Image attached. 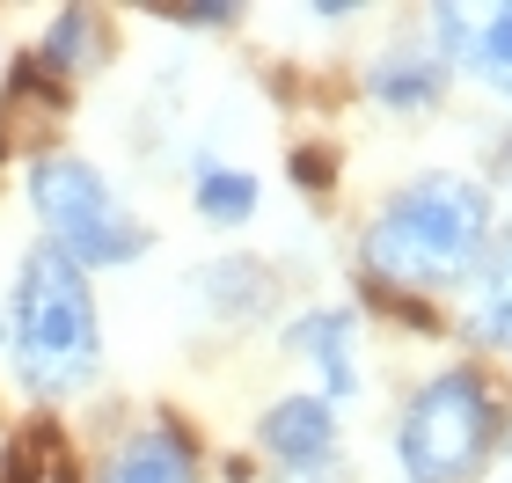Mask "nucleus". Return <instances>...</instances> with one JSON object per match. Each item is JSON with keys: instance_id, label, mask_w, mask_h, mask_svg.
I'll return each mask as SVG.
<instances>
[{"instance_id": "f257e3e1", "label": "nucleus", "mask_w": 512, "mask_h": 483, "mask_svg": "<svg viewBox=\"0 0 512 483\" xmlns=\"http://www.w3.org/2000/svg\"><path fill=\"white\" fill-rule=\"evenodd\" d=\"M491 242V198L469 176H417L366 227V271L403 293L461 286Z\"/></svg>"}, {"instance_id": "f03ea898", "label": "nucleus", "mask_w": 512, "mask_h": 483, "mask_svg": "<svg viewBox=\"0 0 512 483\" xmlns=\"http://www.w3.org/2000/svg\"><path fill=\"white\" fill-rule=\"evenodd\" d=\"M8 352L37 396H66L88 388L103 366V330H96V293H88L81 264H66L52 242L22 257L15 279V315H8Z\"/></svg>"}, {"instance_id": "7ed1b4c3", "label": "nucleus", "mask_w": 512, "mask_h": 483, "mask_svg": "<svg viewBox=\"0 0 512 483\" xmlns=\"http://www.w3.org/2000/svg\"><path fill=\"white\" fill-rule=\"evenodd\" d=\"M498 440V396L476 366H447L410 396L395 425V462L410 483H469Z\"/></svg>"}, {"instance_id": "20e7f679", "label": "nucleus", "mask_w": 512, "mask_h": 483, "mask_svg": "<svg viewBox=\"0 0 512 483\" xmlns=\"http://www.w3.org/2000/svg\"><path fill=\"white\" fill-rule=\"evenodd\" d=\"M30 205H37V220L52 227V249L66 264H132L139 249H147V227H139L125 205L110 198V183L74 154H44L30 169Z\"/></svg>"}, {"instance_id": "39448f33", "label": "nucleus", "mask_w": 512, "mask_h": 483, "mask_svg": "<svg viewBox=\"0 0 512 483\" xmlns=\"http://www.w3.org/2000/svg\"><path fill=\"white\" fill-rule=\"evenodd\" d=\"M264 454L286 476H322L337 462V410L330 396H278L264 410Z\"/></svg>"}, {"instance_id": "423d86ee", "label": "nucleus", "mask_w": 512, "mask_h": 483, "mask_svg": "<svg viewBox=\"0 0 512 483\" xmlns=\"http://www.w3.org/2000/svg\"><path fill=\"white\" fill-rule=\"evenodd\" d=\"M103 483H198V462H191L183 425H169V418L139 425L132 440L103 462Z\"/></svg>"}, {"instance_id": "0eeeda50", "label": "nucleus", "mask_w": 512, "mask_h": 483, "mask_svg": "<svg viewBox=\"0 0 512 483\" xmlns=\"http://www.w3.org/2000/svg\"><path fill=\"white\" fill-rule=\"evenodd\" d=\"M286 344H293L300 359L322 366V388H330V396H352V388H359V366H352V315H344V308L300 315L293 330H286Z\"/></svg>"}, {"instance_id": "6e6552de", "label": "nucleus", "mask_w": 512, "mask_h": 483, "mask_svg": "<svg viewBox=\"0 0 512 483\" xmlns=\"http://www.w3.org/2000/svg\"><path fill=\"white\" fill-rule=\"evenodd\" d=\"M0 483H81L74 454H66V432L52 418L15 425V440L0 447Z\"/></svg>"}, {"instance_id": "1a4fd4ad", "label": "nucleus", "mask_w": 512, "mask_h": 483, "mask_svg": "<svg viewBox=\"0 0 512 483\" xmlns=\"http://www.w3.org/2000/svg\"><path fill=\"white\" fill-rule=\"evenodd\" d=\"M439 88H447V66H439V52H395L374 66V96L388 103V110H425V103H439Z\"/></svg>"}, {"instance_id": "9d476101", "label": "nucleus", "mask_w": 512, "mask_h": 483, "mask_svg": "<svg viewBox=\"0 0 512 483\" xmlns=\"http://www.w3.org/2000/svg\"><path fill=\"white\" fill-rule=\"evenodd\" d=\"M469 330L483 344H512V227H505V242L491 249V264H483V279H476Z\"/></svg>"}, {"instance_id": "9b49d317", "label": "nucleus", "mask_w": 512, "mask_h": 483, "mask_svg": "<svg viewBox=\"0 0 512 483\" xmlns=\"http://www.w3.org/2000/svg\"><path fill=\"white\" fill-rule=\"evenodd\" d=\"M198 213L213 220V227H242V220L256 213V176L205 161V169H198Z\"/></svg>"}, {"instance_id": "f8f14e48", "label": "nucleus", "mask_w": 512, "mask_h": 483, "mask_svg": "<svg viewBox=\"0 0 512 483\" xmlns=\"http://www.w3.org/2000/svg\"><path fill=\"white\" fill-rule=\"evenodd\" d=\"M469 66L498 96H512V8H491V15L469 22Z\"/></svg>"}, {"instance_id": "ddd939ff", "label": "nucleus", "mask_w": 512, "mask_h": 483, "mask_svg": "<svg viewBox=\"0 0 512 483\" xmlns=\"http://www.w3.org/2000/svg\"><path fill=\"white\" fill-rule=\"evenodd\" d=\"M88 59H96V15L66 8L52 22V37H44V66H52V74H74V66H88Z\"/></svg>"}, {"instance_id": "4468645a", "label": "nucleus", "mask_w": 512, "mask_h": 483, "mask_svg": "<svg viewBox=\"0 0 512 483\" xmlns=\"http://www.w3.org/2000/svg\"><path fill=\"white\" fill-rule=\"evenodd\" d=\"M293 176L308 183V191H322V183H330V154H315V147H300L293 154Z\"/></svg>"}, {"instance_id": "2eb2a0df", "label": "nucleus", "mask_w": 512, "mask_h": 483, "mask_svg": "<svg viewBox=\"0 0 512 483\" xmlns=\"http://www.w3.org/2000/svg\"><path fill=\"white\" fill-rule=\"evenodd\" d=\"M505 176H512V140H505Z\"/></svg>"}]
</instances>
